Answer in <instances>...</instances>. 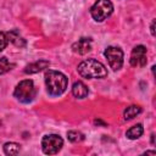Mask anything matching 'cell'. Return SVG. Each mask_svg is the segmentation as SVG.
I'll use <instances>...</instances> for the list:
<instances>
[{"mask_svg":"<svg viewBox=\"0 0 156 156\" xmlns=\"http://www.w3.org/2000/svg\"><path fill=\"white\" fill-rule=\"evenodd\" d=\"M67 84H68V79L63 73L52 69L45 72V85L49 95L51 96L61 95L66 90Z\"/></svg>","mask_w":156,"mask_h":156,"instance_id":"cell-1","label":"cell"},{"mask_svg":"<svg viewBox=\"0 0 156 156\" xmlns=\"http://www.w3.org/2000/svg\"><path fill=\"white\" fill-rule=\"evenodd\" d=\"M78 73L88 79H100L105 78L107 76V69L106 67L98 60L94 58H88L82 61L78 65Z\"/></svg>","mask_w":156,"mask_h":156,"instance_id":"cell-2","label":"cell"},{"mask_svg":"<svg viewBox=\"0 0 156 156\" xmlns=\"http://www.w3.org/2000/svg\"><path fill=\"white\" fill-rule=\"evenodd\" d=\"M13 95L20 102H23V104H28V102L33 101L37 95V89L34 87L33 80L24 79V80L20 82L15 88Z\"/></svg>","mask_w":156,"mask_h":156,"instance_id":"cell-3","label":"cell"},{"mask_svg":"<svg viewBox=\"0 0 156 156\" xmlns=\"http://www.w3.org/2000/svg\"><path fill=\"white\" fill-rule=\"evenodd\" d=\"M113 11V5L110 0H96L90 9V15L96 22H102Z\"/></svg>","mask_w":156,"mask_h":156,"instance_id":"cell-4","label":"cell"},{"mask_svg":"<svg viewBox=\"0 0 156 156\" xmlns=\"http://www.w3.org/2000/svg\"><path fill=\"white\" fill-rule=\"evenodd\" d=\"M63 145V139L57 134H49L41 139V149L46 155L57 154Z\"/></svg>","mask_w":156,"mask_h":156,"instance_id":"cell-5","label":"cell"},{"mask_svg":"<svg viewBox=\"0 0 156 156\" xmlns=\"http://www.w3.org/2000/svg\"><path fill=\"white\" fill-rule=\"evenodd\" d=\"M104 55L107 58V62L113 71H118L122 68V66H123V51L121 50V48L108 46L105 49Z\"/></svg>","mask_w":156,"mask_h":156,"instance_id":"cell-6","label":"cell"},{"mask_svg":"<svg viewBox=\"0 0 156 156\" xmlns=\"http://www.w3.org/2000/svg\"><path fill=\"white\" fill-rule=\"evenodd\" d=\"M129 62L134 67H143L146 65V48L144 45H136L130 54Z\"/></svg>","mask_w":156,"mask_h":156,"instance_id":"cell-7","label":"cell"},{"mask_svg":"<svg viewBox=\"0 0 156 156\" xmlns=\"http://www.w3.org/2000/svg\"><path fill=\"white\" fill-rule=\"evenodd\" d=\"M72 49L74 52L79 55H84L91 50V39L90 38H80L78 41H76L72 45Z\"/></svg>","mask_w":156,"mask_h":156,"instance_id":"cell-8","label":"cell"},{"mask_svg":"<svg viewBox=\"0 0 156 156\" xmlns=\"http://www.w3.org/2000/svg\"><path fill=\"white\" fill-rule=\"evenodd\" d=\"M49 67V61L46 60H39L37 62H33V63H29L26 68H24V73L27 74H33V73H38L45 68Z\"/></svg>","mask_w":156,"mask_h":156,"instance_id":"cell-9","label":"cell"},{"mask_svg":"<svg viewBox=\"0 0 156 156\" xmlns=\"http://www.w3.org/2000/svg\"><path fill=\"white\" fill-rule=\"evenodd\" d=\"M72 94H73L77 99H84V98L88 96L89 89H88V87H87L83 82L78 80V82H76V83L72 85Z\"/></svg>","mask_w":156,"mask_h":156,"instance_id":"cell-10","label":"cell"},{"mask_svg":"<svg viewBox=\"0 0 156 156\" xmlns=\"http://www.w3.org/2000/svg\"><path fill=\"white\" fill-rule=\"evenodd\" d=\"M6 35H7L9 41H11L13 45H16V46H18V48H23V46H26V40L20 35L18 30L13 29V30L6 33Z\"/></svg>","mask_w":156,"mask_h":156,"instance_id":"cell-11","label":"cell"},{"mask_svg":"<svg viewBox=\"0 0 156 156\" xmlns=\"http://www.w3.org/2000/svg\"><path fill=\"white\" fill-rule=\"evenodd\" d=\"M143 132H144V128H143V126H141L140 123H138V124L133 126L132 128H129V129L127 130L126 135H127V138H128V139H132V140H134V139H138V138H140V136L143 135Z\"/></svg>","mask_w":156,"mask_h":156,"instance_id":"cell-12","label":"cell"},{"mask_svg":"<svg viewBox=\"0 0 156 156\" xmlns=\"http://www.w3.org/2000/svg\"><path fill=\"white\" fill-rule=\"evenodd\" d=\"M140 112H141V107H140V106L132 105V106H128V107L124 110L123 117H124L126 121H129V119H133L134 117H136Z\"/></svg>","mask_w":156,"mask_h":156,"instance_id":"cell-13","label":"cell"},{"mask_svg":"<svg viewBox=\"0 0 156 156\" xmlns=\"http://www.w3.org/2000/svg\"><path fill=\"white\" fill-rule=\"evenodd\" d=\"M20 150H21V145L17 143L10 141V143L4 144V152L6 155H17L20 152Z\"/></svg>","mask_w":156,"mask_h":156,"instance_id":"cell-14","label":"cell"},{"mask_svg":"<svg viewBox=\"0 0 156 156\" xmlns=\"http://www.w3.org/2000/svg\"><path fill=\"white\" fill-rule=\"evenodd\" d=\"M67 138L72 143H80L84 140V134L78 132V130H69L67 133Z\"/></svg>","mask_w":156,"mask_h":156,"instance_id":"cell-15","label":"cell"},{"mask_svg":"<svg viewBox=\"0 0 156 156\" xmlns=\"http://www.w3.org/2000/svg\"><path fill=\"white\" fill-rule=\"evenodd\" d=\"M12 65L10 63V61L6 57H1L0 58V74H4L6 72H9L11 69Z\"/></svg>","mask_w":156,"mask_h":156,"instance_id":"cell-16","label":"cell"},{"mask_svg":"<svg viewBox=\"0 0 156 156\" xmlns=\"http://www.w3.org/2000/svg\"><path fill=\"white\" fill-rule=\"evenodd\" d=\"M7 43H9V39H7L6 33L0 32V52L7 46Z\"/></svg>","mask_w":156,"mask_h":156,"instance_id":"cell-17","label":"cell"},{"mask_svg":"<svg viewBox=\"0 0 156 156\" xmlns=\"http://www.w3.org/2000/svg\"><path fill=\"white\" fill-rule=\"evenodd\" d=\"M150 29H151V34L155 37V20H152V22H151V27H150Z\"/></svg>","mask_w":156,"mask_h":156,"instance_id":"cell-18","label":"cell"},{"mask_svg":"<svg viewBox=\"0 0 156 156\" xmlns=\"http://www.w3.org/2000/svg\"><path fill=\"white\" fill-rule=\"evenodd\" d=\"M94 123H95V124H102V126H106V123H105V122H102V121H100V119H95V121H94Z\"/></svg>","mask_w":156,"mask_h":156,"instance_id":"cell-19","label":"cell"},{"mask_svg":"<svg viewBox=\"0 0 156 156\" xmlns=\"http://www.w3.org/2000/svg\"><path fill=\"white\" fill-rule=\"evenodd\" d=\"M145 154H146V155H155L156 152H155V151H146Z\"/></svg>","mask_w":156,"mask_h":156,"instance_id":"cell-20","label":"cell"},{"mask_svg":"<svg viewBox=\"0 0 156 156\" xmlns=\"http://www.w3.org/2000/svg\"><path fill=\"white\" fill-rule=\"evenodd\" d=\"M154 138H155V135H154V134H151V144H155V140H154Z\"/></svg>","mask_w":156,"mask_h":156,"instance_id":"cell-21","label":"cell"}]
</instances>
